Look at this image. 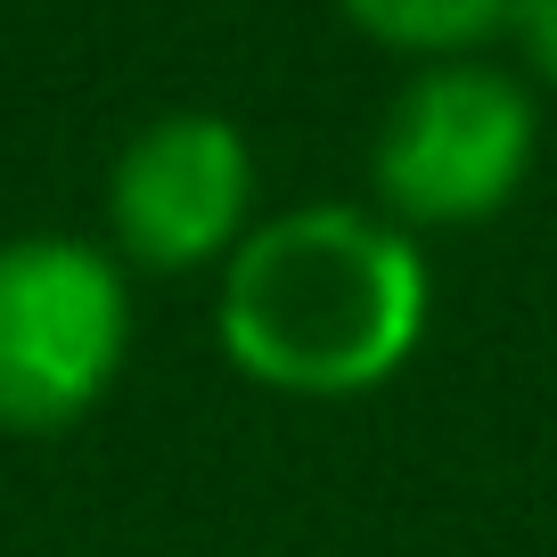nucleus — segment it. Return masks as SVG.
I'll return each mask as SVG.
<instances>
[{"instance_id":"7ed1b4c3","label":"nucleus","mask_w":557,"mask_h":557,"mask_svg":"<svg viewBox=\"0 0 557 557\" xmlns=\"http://www.w3.org/2000/svg\"><path fill=\"white\" fill-rule=\"evenodd\" d=\"M132 345L123 271L83 238L0 246V435H58L115 385Z\"/></svg>"},{"instance_id":"39448f33","label":"nucleus","mask_w":557,"mask_h":557,"mask_svg":"<svg viewBox=\"0 0 557 557\" xmlns=\"http://www.w3.org/2000/svg\"><path fill=\"white\" fill-rule=\"evenodd\" d=\"M345 17L385 50L451 58V50H475L484 34H500L517 17V0H345Z\"/></svg>"},{"instance_id":"f257e3e1","label":"nucleus","mask_w":557,"mask_h":557,"mask_svg":"<svg viewBox=\"0 0 557 557\" xmlns=\"http://www.w3.org/2000/svg\"><path fill=\"white\" fill-rule=\"evenodd\" d=\"M426 255L361 206H296L246 230L222 271V352L271 394H377L426 336Z\"/></svg>"},{"instance_id":"423d86ee","label":"nucleus","mask_w":557,"mask_h":557,"mask_svg":"<svg viewBox=\"0 0 557 557\" xmlns=\"http://www.w3.org/2000/svg\"><path fill=\"white\" fill-rule=\"evenodd\" d=\"M517 41H524V58H533V74L541 83H557V0H517Z\"/></svg>"},{"instance_id":"20e7f679","label":"nucleus","mask_w":557,"mask_h":557,"mask_svg":"<svg viewBox=\"0 0 557 557\" xmlns=\"http://www.w3.org/2000/svg\"><path fill=\"white\" fill-rule=\"evenodd\" d=\"M246 206H255V157L238 123L206 107L157 115L107 181V222L139 271H197L213 255H238Z\"/></svg>"},{"instance_id":"f03ea898","label":"nucleus","mask_w":557,"mask_h":557,"mask_svg":"<svg viewBox=\"0 0 557 557\" xmlns=\"http://www.w3.org/2000/svg\"><path fill=\"white\" fill-rule=\"evenodd\" d=\"M533 173V99L500 66L435 58L394 90L369 148V181L394 230H468L492 222Z\"/></svg>"}]
</instances>
